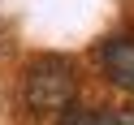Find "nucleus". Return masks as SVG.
Wrapping results in <instances>:
<instances>
[{
	"mask_svg": "<svg viewBox=\"0 0 134 125\" xmlns=\"http://www.w3.org/2000/svg\"><path fill=\"white\" fill-rule=\"evenodd\" d=\"M78 95V73L65 56H48L35 61L26 73V104L35 112H65Z\"/></svg>",
	"mask_w": 134,
	"mask_h": 125,
	"instance_id": "1",
	"label": "nucleus"
},
{
	"mask_svg": "<svg viewBox=\"0 0 134 125\" xmlns=\"http://www.w3.org/2000/svg\"><path fill=\"white\" fill-rule=\"evenodd\" d=\"M99 61H104V73H108V82L134 95V39H125V35L108 39V43L99 47Z\"/></svg>",
	"mask_w": 134,
	"mask_h": 125,
	"instance_id": "2",
	"label": "nucleus"
},
{
	"mask_svg": "<svg viewBox=\"0 0 134 125\" xmlns=\"http://www.w3.org/2000/svg\"><path fill=\"white\" fill-rule=\"evenodd\" d=\"M61 125H104V112H95V108H65V116H61Z\"/></svg>",
	"mask_w": 134,
	"mask_h": 125,
	"instance_id": "3",
	"label": "nucleus"
},
{
	"mask_svg": "<svg viewBox=\"0 0 134 125\" xmlns=\"http://www.w3.org/2000/svg\"><path fill=\"white\" fill-rule=\"evenodd\" d=\"M104 125H134V108H104Z\"/></svg>",
	"mask_w": 134,
	"mask_h": 125,
	"instance_id": "4",
	"label": "nucleus"
}]
</instances>
